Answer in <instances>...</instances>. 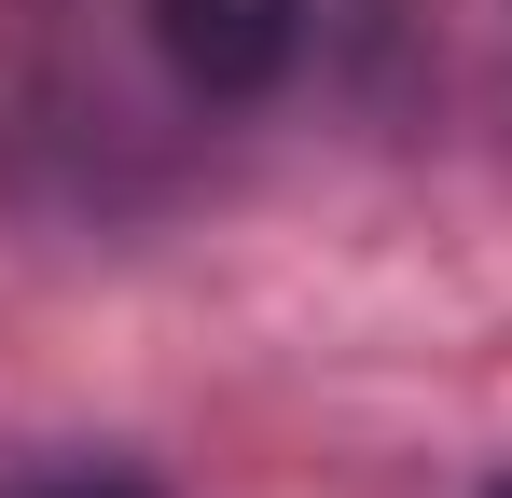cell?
I'll return each instance as SVG.
<instances>
[{
  "mask_svg": "<svg viewBox=\"0 0 512 498\" xmlns=\"http://www.w3.org/2000/svg\"><path fill=\"white\" fill-rule=\"evenodd\" d=\"M153 42L194 97H263L305 56V0H153Z\"/></svg>",
  "mask_w": 512,
  "mask_h": 498,
  "instance_id": "6da1fadb",
  "label": "cell"
},
{
  "mask_svg": "<svg viewBox=\"0 0 512 498\" xmlns=\"http://www.w3.org/2000/svg\"><path fill=\"white\" fill-rule=\"evenodd\" d=\"M0 498H167V485L125 457H28V471H0Z\"/></svg>",
  "mask_w": 512,
  "mask_h": 498,
  "instance_id": "7a4b0ae2",
  "label": "cell"
},
{
  "mask_svg": "<svg viewBox=\"0 0 512 498\" xmlns=\"http://www.w3.org/2000/svg\"><path fill=\"white\" fill-rule=\"evenodd\" d=\"M485 498H512V485H485Z\"/></svg>",
  "mask_w": 512,
  "mask_h": 498,
  "instance_id": "3957f363",
  "label": "cell"
}]
</instances>
